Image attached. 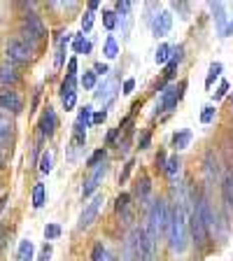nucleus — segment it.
Masks as SVG:
<instances>
[{
  "mask_svg": "<svg viewBox=\"0 0 233 261\" xmlns=\"http://www.w3.org/2000/svg\"><path fill=\"white\" fill-rule=\"evenodd\" d=\"M170 215H173V212L168 210L166 201H161V198H157V201L149 205V210H147V226H145V233L149 236L154 243H159V236H161V233H168Z\"/></svg>",
  "mask_w": 233,
  "mask_h": 261,
  "instance_id": "obj_1",
  "label": "nucleus"
},
{
  "mask_svg": "<svg viewBox=\"0 0 233 261\" xmlns=\"http://www.w3.org/2000/svg\"><path fill=\"white\" fill-rule=\"evenodd\" d=\"M168 245L173 252H185L189 245V222H187V212L179 205L173 207L170 215V226H168Z\"/></svg>",
  "mask_w": 233,
  "mask_h": 261,
  "instance_id": "obj_2",
  "label": "nucleus"
},
{
  "mask_svg": "<svg viewBox=\"0 0 233 261\" xmlns=\"http://www.w3.org/2000/svg\"><path fill=\"white\" fill-rule=\"evenodd\" d=\"M19 38L35 49V44H38L40 40L47 38V28H44L42 19H40L38 14H26V16H23V19H21V28H19Z\"/></svg>",
  "mask_w": 233,
  "mask_h": 261,
  "instance_id": "obj_3",
  "label": "nucleus"
},
{
  "mask_svg": "<svg viewBox=\"0 0 233 261\" xmlns=\"http://www.w3.org/2000/svg\"><path fill=\"white\" fill-rule=\"evenodd\" d=\"M5 54H7V63L12 65H23V63H31L33 59V47L26 44L21 38H12L5 47Z\"/></svg>",
  "mask_w": 233,
  "mask_h": 261,
  "instance_id": "obj_4",
  "label": "nucleus"
},
{
  "mask_svg": "<svg viewBox=\"0 0 233 261\" xmlns=\"http://www.w3.org/2000/svg\"><path fill=\"white\" fill-rule=\"evenodd\" d=\"M187 89V82H179V87H166L161 93V103H159V112H170L173 108H177V103L182 100ZM157 112V114H159Z\"/></svg>",
  "mask_w": 233,
  "mask_h": 261,
  "instance_id": "obj_5",
  "label": "nucleus"
},
{
  "mask_svg": "<svg viewBox=\"0 0 233 261\" xmlns=\"http://www.w3.org/2000/svg\"><path fill=\"white\" fill-rule=\"evenodd\" d=\"M100 207H103V196H93L91 203H89V205L82 210L80 222H77V231H87V228L98 219V215H100Z\"/></svg>",
  "mask_w": 233,
  "mask_h": 261,
  "instance_id": "obj_6",
  "label": "nucleus"
},
{
  "mask_svg": "<svg viewBox=\"0 0 233 261\" xmlns=\"http://www.w3.org/2000/svg\"><path fill=\"white\" fill-rule=\"evenodd\" d=\"M108 170H110V166L108 163H100L98 168H93V173L89 175L87 179H84V185H82V198H89V196L93 194V191L100 187V182L105 179V175H108Z\"/></svg>",
  "mask_w": 233,
  "mask_h": 261,
  "instance_id": "obj_7",
  "label": "nucleus"
},
{
  "mask_svg": "<svg viewBox=\"0 0 233 261\" xmlns=\"http://www.w3.org/2000/svg\"><path fill=\"white\" fill-rule=\"evenodd\" d=\"M189 228H191V236H194V243L198 247H205L208 240H210V231L203 224V219L196 215V210H191V215H189Z\"/></svg>",
  "mask_w": 233,
  "mask_h": 261,
  "instance_id": "obj_8",
  "label": "nucleus"
},
{
  "mask_svg": "<svg viewBox=\"0 0 233 261\" xmlns=\"http://www.w3.org/2000/svg\"><path fill=\"white\" fill-rule=\"evenodd\" d=\"M0 110H5L7 114H19L23 110V98L14 89H5L0 91Z\"/></svg>",
  "mask_w": 233,
  "mask_h": 261,
  "instance_id": "obj_9",
  "label": "nucleus"
},
{
  "mask_svg": "<svg viewBox=\"0 0 233 261\" xmlns=\"http://www.w3.org/2000/svg\"><path fill=\"white\" fill-rule=\"evenodd\" d=\"M138 247H140V261H157V243L145 233V228H138Z\"/></svg>",
  "mask_w": 233,
  "mask_h": 261,
  "instance_id": "obj_10",
  "label": "nucleus"
},
{
  "mask_svg": "<svg viewBox=\"0 0 233 261\" xmlns=\"http://www.w3.org/2000/svg\"><path fill=\"white\" fill-rule=\"evenodd\" d=\"M173 28V14L170 12H159L157 16H152V33L157 38H166Z\"/></svg>",
  "mask_w": 233,
  "mask_h": 261,
  "instance_id": "obj_11",
  "label": "nucleus"
},
{
  "mask_svg": "<svg viewBox=\"0 0 233 261\" xmlns=\"http://www.w3.org/2000/svg\"><path fill=\"white\" fill-rule=\"evenodd\" d=\"M121 261H140V247H138V228H133L128 233L121 250Z\"/></svg>",
  "mask_w": 233,
  "mask_h": 261,
  "instance_id": "obj_12",
  "label": "nucleus"
},
{
  "mask_svg": "<svg viewBox=\"0 0 233 261\" xmlns=\"http://www.w3.org/2000/svg\"><path fill=\"white\" fill-rule=\"evenodd\" d=\"M56 126H59V117H56V112L51 108H47L42 114V119H40V138H51Z\"/></svg>",
  "mask_w": 233,
  "mask_h": 261,
  "instance_id": "obj_13",
  "label": "nucleus"
},
{
  "mask_svg": "<svg viewBox=\"0 0 233 261\" xmlns=\"http://www.w3.org/2000/svg\"><path fill=\"white\" fill-rule=\"evenodd\" d=\"M93 124V108L91 105H84L77 114V121H75V136H84V130Z\"/></svg>",
  "mask_w": 233,
  "mask_h": 261,
  "instance_id": "obj_14",
  "label": "nucleus"
},
{
  "mask_svg": "<svg viewBox=\"0 0 233 261\" xmlns=\"http://www.w3.org/2000/svg\"><path fill=\"white\" fill-rule=\"evenodd\" d=\"M14 136V121L7 112H0V145H10Z\"/></svg>",
  "mask_w": 233,
  "mask_h": 261,
  "instance_id": "obj_15",
  "label": "nucleus"
},
{
  "mask_svg": "<svg viewBox=\"0 0 233 261\" xmlns=\"http://www.w3.org/2000/svg\"><path fill=\"white\" fill-rule=\"evenodd\" d=\"M16 82H19V70H16V65H12V63L0 65V84H3V87H14Z\"/></svg>",
  "mask_w": 233,
  "mask_h": 261,
  "instance_id": "obj_16",
  "label": "nucleus"
},
{
  "mask_svg": "<svg viewBox=\"0 0 233 261\" xmlns=\"http://www.w3.org/2000/svg\"><path fill=\"white\" fill-rule=\"evenodd\" d=\"M222 198H224V205L233 212V170H228L222 177Z\"/></svg>",
  "mask_w": 233,
  "mask_h": 261,
  "instance_id": "obj_17",
  "label": "nucleus"
},
{
  "mask_svg": "<svg viewBox=\"0 0 233 261\" xmlns=\"http://www.w3.org/2000/svg\"><path fill=\"white\" fill-rule=\"evenodd\" d=\"M149 194H152V182H149L147 175H142V177L138 179V185H136V196L140 198V201H147V196Z\"/></svg>",
  "mask_w": 233,
  "mask_h": 261,
  "instance_id": "obj_18",
  "label": "nucleus"
},
{
  "mask_svg": "<svg viewBox=\"0 0 233 261\" xmlns=\"http://www.w3.org/2000/svg\"><path fill=\"white\" fill-rule=\"evenodd\" d=\"M173 51H175V47H170V44H161V47L157 49V63L159 65H168L170 61H173Z\"/></svg>",
  "mask_w": 233,
  "mask_h": 261,
  "instance_id": "obj_19",
  "label": "nucleus"
},
{
  "mask_svg": "<svg viewBox=\"0 0 233 261\" xmlns=\"http://www.w3.org/2000/svg\"><path fill=\"white\" fill-rule=\"evenodd\" d=\"M44 203H47V191H44V185H35L33 187V207L40 210Z\"/></svg>",
  "mask_w": 233,
  "mask_h": 261,
  "instance_id": "obj_20",
  "label": "nucleus"
},
{
  "mask_svg": "<svg viewBox=\"0 0 233 261\" xmlns=\"http://www.w3.org/2000/svg\"><path fill=\"white\" fill-rule=\"evenodd\" d=\"M33 243L31 240H21L19 243V252H16V259L19 261H33Z\"/></svg>",
  "mask_w": 233,
  "mask_h": 261,
  "instance_id": "obj_21",
  "label": "nucleus"
},
{
  "mask_svg": "<svg viewBox=\"0 0 233 261\" xmlns=\"http://www.w3.org/2000/svg\"><path fill=\"white\" fill-rule=\"evenodd\" d=\"M75 89H77V77H75V75H65L63 84H61V98H65V96H72V93H77Z\"/></svg>",
  "mask_w": 233,
  "mask_h": 261,
  "instance_id": "obj_22",
  "label": "nucleus"
},
{
  "mask_svg": "<svg viewBox=\"0 0 233 261\" xmlns=\"http://www.w3.org/2000/svg\"><path fill=\"white\" fill-rule=\"evenodd\" d=\"M91 261H114V259H112V254L103 247V243H96L93 245V250H91Z\"/></svg>",
  "mask_w": 233,
  "mask_h": 261,
  "instance_id": "obj_23",
  "label": "nucleus"
},
{
  "mask_svg": "<svg viewBox=\"0 0 233 261\" xmlns=\"http://www.w3.org/2000/svg\"><path fill=\"white\" fill-rule=\"evenodd\" d=\"M210 7L215 10V19H217V26H219V33L226 28V12H224V5L222 3H210Z\"/></svg>",
  "mask_w": 233,
  "mask_h": 261,
  "instance_id": "obj_24",
  "label": "nucleus"
},
{
  "mask_svg": "<svg viewBox=\"0 0 233 261\" xmlns=\"http://www.w3.org/2000/svg\"><path fill=\"white\" fill-rule=\"evenodd\" d=\"M103 54H105V59H117V56H119V44H117V40H114L112 35L105 40Z\"/></svg>",
  "mask_w": 233,
  "mask_h": 261,
  "instance_id": "obj_25",
  "label": "nucleus"
},
{
  "mask_svg": "<svg viewBox=\"0 0 233 261\" xmlns=\"http://www.w3.org/2000/svg\"><path fill=\"white\" fill-rule=\"evenodd\" d=\"M189 142H191V130H179V133L173 136V147H177V149H185Z\"/></svg>",
  "mask_w": 233,
  "mask_h": 261,
  "instance_id": "obj_26",
  "label": "nucleus"
},
{
  "mask_svg": "<svg viewBox=\"0 0 233 261\" xmlns=\"http://www.w3.org/2000/svg\"><path fill=\"white\" fill-rule=\"evenodd\" d=\"M114 210L119 212V215H124V212L131 210V194H119L117 196V203H114Z\"/></svg>",
  "mask_w": 233,
  "mask_h": 261,
  "instance_id": "obj_27",
  "label": "nucleus"
},
{
  "mask_svg": "<svg viewBox=\"0 0 233 261\" xmlns=\"http://www.w3.org/2000/svg\"><path fill=\"white\" fill-rule=\"evenodd\" d=\"M72 51H75V54H89V51H91V42H87L84 35H77L75 42H72Z\"/></svg>",
  "mask_w": 233,
  "mask_h": 261,
  "instance_id": "obj_28",
  "label": "nucleus"
},
{
  "mask_svg": "<svg viewBox=\"0 0 233 261\" xmlns=\"http://www.w3.org/2000/svg\"><path fill=\"white\" fill-rule=\"evenodd\" d=\"M179 166H182V161H179L177 156H170V159H168V163H166V170H163V173L168 175L170 179H175V175L179 173Z\"/></svg>",
  "mask_w": 233,
  "mask_h": 261,
  "instance_id": "obj_29",
  "label": "nucleus"
},
{
  "mask_svg": "<svg viewBox=\"0 0 233 261\" xmlns=\"http://www.w3.org/2000/svg\"><path fill=\"white\" fill-rule=\"evenodd\" d=\"M105 154H108L105 149H96V152L87 159V166H89V168H98L100 163H105Z\"/></svg>",
  "mask_w": 233,
  "mask_h": 261,
  "instance_id": "obj_30",
  "label": "nucleus"
},
{
  "mask_svg": "<svg viewBox=\"0 0 233 261\" xmlns=\"http://www.w3.org/2000/svg\"><path fill=\"white\" fill-rule=\"evenodd\" d=\"M51 161H54L51 152H42V156H40V173L42 175L51 173Z\"/></svg>",
  "mask_w": 233,
  "mask_h": 261,
  "instance_id": "obj_31",
  "label": "nucleus"
},
{
  "mask_svg": "<svg viewBox=\"0 0 233 261\" xmlns=\"http://www.w3.org/2000/svg\"><path fill=\"white\" fill-rule=\"evenodd\" d=\"M119 23V19H117V12H112V10H105L103 12V26L108 28V31H112L114 26Z\"/></svg>",
  "mask_w": 233,
  "mask_h": 261,
  "instance_id": "obj_32",
  "label": "nucleus"
},
{
  "mask_svg": "<svg viewBox=\"0 0 233 261\" xmlns=\"http://www.w3.org/2000/svg\"><path fill=\"white\" fill-rule=\"evenodd\" d=\"M219 75H222V63H212V65H210V75H208V80H205V87L210 89L212 82L217 80Z\"/></svg>",
  "mask_w": 233,
  "mask_h": 261,
  "instance_id": "obj_33",
  "label": "nucleus"
},
{
  "mask_svg": "<svg viewBox=\"0 0 233 261\" xmlns=\"http://www.w3.org/2000/svg\"><path fill=\"white\" fill-rule=\"evenodd\" d=\"M110 89H112V82H105V84H98L93 93H96L98 100H103V98H110V93H112Z\"/></svg>",
  "mask_w": 233,
  "mask_h": 261,
  "instance_id": "obj_34",
  "label": "nucleus"
},
{
  "mask_svg": "<svg viewBox=\"0 0 233 261\" xmlns=\"http://www.w3.org/2000/svg\"><path fill=\"white\" fill-rule=\"evenodd\" d=\"M61 236V226L59 224H47V226H44V238L47 240H56Z\"/></svg>",
  "mask_w": 233,
  "mask_h": 261,
  "instance_id": "obj_35",
  "label": "nucleus"
},
{
  "mask_svg": "<svg viewBox=\"0 0 233 261\" xmlns=\"http://www.w3.org/2000/svg\"><path fill=\"white\" fill-rule=\"evenodd\" d=\"M82 87L84 89H96V72L89 70L82 75Z\"/></svg>",
  "mask_w": 233,
  "mask_h": 261,
  "instance_id": "obj_36",
  "label": "nucleus"
},
{
  "mask_svg": "<svg viewBox=\"0 0 233 261\" xmlns=\"http://www.w3.org/2000/svg\"><path fill=\"white\" fill-rule=\"evenodd\" d=\"M212 119H215V105H208V108H203V112H201V121L203 124H210Z\"/></svg>",
  "mask_w": 233,
  "mask_h": 261,
  "instance_id": "obj_37",
  "label": "nucleus"
},
{
  "mask_svg": "<svg viewBox=\"0 0 233 261\" xmlns=\"http://www.w3.org/2000/svg\"><path fill=\"white\" fill-rule=\"evenodd\" d=\"M93 16H96L93 12H87V14L82 16V31H84V33L91 31V26H93Z\"/></svg>",
  "mask_w": 233,
  "mask_h": 261,
  "instance_id": "obj_38",
  "label": "nucleus"
},
{
  "mask_svg": "<svg viewBox=\"0 0 233 261\" xmlns=\"http://www.w3.org/2000/svg\"><path fill=\"white\" fill-rule=\"evenodd\" d=\"M175 70H177V61H170V63L166 65V70H163V80H173Z\"/></svg>",
  "mask_w": 233,
  "mask_h": 261,
  "instance_id": "obj_39",
  "label": "nucleus"
},
{
  "mask_svg": "<svg viewBox=\"0 0 233 261\" xmlns=\"http://www.w3.org/2000/svg\"><path fill=\"white\" fill-rule=\"evenodd\" d=\"M75 103H77V93H72V96H65V98H63V108H65V110H72V108H75Z\"/></svg>",
  "mask_w": 233,
  "mask_h": 261,
  "instance_id": "obj_40",
  "label": "nucleus"
},
{
  "mask_svg": "<svg viewBox=\"0 0 233 261\" xmlns=\"http://www.w3.org/2000/svg\"><path fill=\"white\" fill-rule=\"evenodd\" d=\"M226 91H228V82H222L219 89H217V93H215V100H222V98L226 96Z\"/></svg>",
  "mask_w": 233,
  "mask_h": 261,
  "instance_id": "obj_41",
  "label": "nucleus"
},
{
  "mask_svg": "<svg viewBox=\"0 0 233 261\" xmlns=\"http://www.w3.org/2000/svg\"><path fill=\"white\" fill-rule=\"evenodd\" d=\"M119 133H121V126H119V128H112L108 133V138H105V142H108V145H114V140L119 138Z\"/></svg>",
  "mask_w": 233,
  "mask_h": 261,
  "instance_id": "obj_42",
  "label": "nucleus"
},
{
  "mask_svg": "<svg viewBox=\"0 0 233 261\" xmlns=\"http://www.w3.org/2000/svg\"><path fill=\"white\" fill-rule=\"evenodd\" d=\"M7 154H10L7 152V145H0V170L7 166Z\"/></svg>",
  "mask_w": 233,
  "mask_h": 261,
  "instance_id": "obj_43",
  "label": "nucleus"
},
{
  "mask_svg": "<svg viewBox=\"0 0 233 261\" xmlns=\"http://www.w3.org/2000/svg\"><path fill=\"white\" fill-rule=\"evenodd\" d=\"M133 166H136V163H133V161H128V163H126V166H124V173L119 175V182H126V179H128V175H131V170H133Z\"/></svg>",
  "mask_w": 233,
  "mask_h": 261,
  "instance_id": "obj_44",
  "label": "nucleus"
},
{
  "mask_svg": "<svg viewBox=\"0 0 233 261\" xmlns=\"http://www.w3.org/2000/svg\"><path fill=\"white\" fill-rule=\"evenodd\" d=\"M108 119V110H100V112H93V124H103Z\"/></svg>",
  "mask_w": 233,
  "mask_h": 261,
  "instance_id": "obj_45",
  "label": "nucleus"
},
{
  "mask_svg": "<svg viewBox=\"0 0 233 261\" xmlns=\"http://www.w3.org/2000/svg\"><path fill=\"white\" fill-rule=\"evenodd\" d=\"M166 163H168V156L163 152H159V156H157V168L159 170H166Z\"/></svg>",
  "mask_w": 233,
  "mask_h": 261,
  "instance_id": "obj_46",
  "label": "nucleus"
},
{
  "mask_svg": "<svg viewBox=\"0 0 233 261\" xmlns=\"http://www.w3.org/2000/svg\"><path fill=\"white\" fill-rule=\"evenodd\" d=\"M149 140H152V133L147 130V133H142V138H140V149H147L149 147Z\"/></svg>",
  "mask_w": 233,
  "mask_h": 261,
  "instance_id": "obj_47",
  "label": "nucleus"
},
{
  "mask_svg": "<svg viewBox=\"0 0 233 261\" xmlns=\"http://www.w3.org/2000/svg\"><path fill=\"white\" fill-rule=\"evenodd\" d=\"M133 89H136V80H133V77H128V80L124 82V91H121V93H131Z\"/></svg>",
  "mask_w": 233,
  "mask_h": 261,
  "instance_id": "obj_48",
  "label": "nucleus"
},
{
  "mask_svg": "<svg viewBox=\"0 0 233 261\" xmlns=\"http://www.w3.org/2000/svg\"><path fill=\"white\" fill-rule=\"evenodd\" d=\"M93 72H96V75H108V65H105V63H96V65H93Z\"/></svg>",
  "mask_w": 233,
  "mask_h": 261,
  "instance_id": "obj_49",
  "label": "nucleus"
},
{
  "mask_svg": "<svg viewBox=\"0 0 233 261\" xmlns=\"http://www.w3.org/2000/svg\"><path fill=\"white\" fill-rule=\"evenodd\" d=\"M49 254H51V247H49V245H44V247H42V254L38 256V261H49Z\"/></svg>",
  "mask_w": 233,
  "mask_h": 261,
  "instance_id": "obj_50",
  "label": "nucleus"
},
{
  "mask_svg": "<svg viewBox=\"0 0 233 261\" xmlns=\"http://www.w3.org/2000/svg\"><path fill=\"white\" fill-rule=\"evenodd\" d=\"M65 70H68V75H75V72H77V59L68 61V68H65Z\"/></svg>",
  "mask_w": 233,
  "mask_h": 261,
  "instance_id": "obj_51",
  "label": "nucleus"
},
{
  "mask_svg": "<svg viewBox=\"0 0 233 261\" xmlns=\"http://www.w3.org/2000/svg\"><path fill=\"white\" fill-rule=\"evenodd\" d=\"M173 10H177V12H182V14H187V12H189V5H187V3H173Z\"/></svg>",
  "mask_w": 233,
  "mask_h": 261,
  "instance_id": "obj_52",
  "label": "nucleus"
},
{
  "mask_svg": "<svg viewBox=\"0 0 233 261\" xmlns=\"http://www.w3.org/2000/svg\"><path fill=\"white\" fill-rule=\"evenodd\" d=\"M231 35H233V19L226 23V28L222 31V38H231Z\"/></svg>",
  "mask_w": 233,
  "mask_h": 261,
  "instance_id": "obj_53",
  "label": "nucleus"
},
{
  "mask_svg": "<svg viewBox=\"0 0 233 261\" xmlns=\"http://www.w3.org/2000/svg\"><path fill=\"white\" fill-rule=\"evenodd\" d=\"M98 5H100V3H98V0H91V3H89V12L98 10Z\"/></svg>",
  "mask_w": 233,
  "mask_h": 261,
  "instance_id": "obj_54",
  "label": "nucleus"
}]
</instances>
